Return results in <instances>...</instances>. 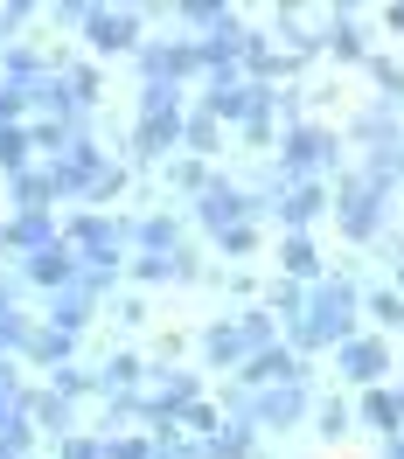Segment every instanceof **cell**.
I'll list each match as a JSON object with an SVG mask.
<instances>
[]
</instances>
